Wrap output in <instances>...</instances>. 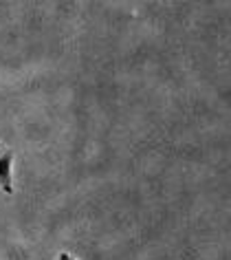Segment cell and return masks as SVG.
I'll return each instance as SVG.
<instances>
[{
    "instance_id": "obj_3",
    "label": "cell",
    "mask_w": 231,
    "mask_h": 260,
    "mask_svg": "<svg viewBox=\"0 0 231 260\" xmlns=\"http://www.w3.org/2000/svg\"><path fill=\"white\" fill-rule=\"evenodd\" d=\"M0 154H3V150H0Z\"/></svg>"
},
{
    "instance_id": "obj_2",
    "label": "cell",
    "mask_w": 231,
    "mask_h": 260,
    "mask_svg": "<svg viewBox=\"0 0 231 260\" xmlns=\"http://www.w3.org/2000/svg\"><path fill=\"white\" fill-rule=\"evenodd\" d=\"M60 260H75V258H73V256H68L66 251H62V253H60Z\"/></svg>"
},
{
    "instance_id": "obj_1",
    "label": "cell",
    "mask_w": 231,
    "mask_h": 260,
    "mask_svg": "<svg viewBox=\"0 0 231 260\" xmlns=\"http://www.w3.org/2000/svg\"><path fill=\"white\" fill-rule=\"evenodd\" d=\"M11 164H14V152L0 154V187L5 194H14V183H11Z\"/></svg>"
}]
</instances>
